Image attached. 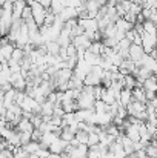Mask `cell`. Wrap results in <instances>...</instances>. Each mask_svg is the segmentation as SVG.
Here are the masks:
<instances>
[{
    "mask_svg": "<svg viewBox=\"0 0 157 158\" xmlns=\"http://www.w3.org/2000/svg\"><path fill=\"white\" fill-rule=\"evenodd\" d=\"M94 102H96V98H94L93 94H89V92L80 89V95H79L77 100H76V103H77V106H79V109H93Z\"/></svg>",
    "mask_w": 157,
    "mask_h": 158,
    "instance_id": "obj_1",
    "label": "cell"
},
{
    "mask_svg": "<svg viewBox=\"0 0 157 158\" xmlns=\"http://www.w3.org/2000/svg\"><path fill=\"white\" fill-rule=\"evenodd\" d=\"M89 64L83 60V58H80V60H77V63H76V66H74V69H72V75H76L77 78H80L82 81H83V78L86 77V74L89 72Z\"/></svg>",
    "mask_w": 157,
    "mask_h": 158,
    "instance_id": "obj_2",
    "label": "cell"
},
{
    "mask_svg": "<svg viewBox=\"0 0 157 158\" xmlns=\"http://www.w3.org/2000/svg\"><path fill=\"white\" fill-rule=\"evenodd\" d=\"M66 146H68V141L62 140L60 137H55V138L51 141V144H50L48 151H50V154H59V155H60L62 152H65Z\"/></svg>",
    "mask_w": 157,
    "mask_h": 158,
    "instance_id": "obj_3",
    "label": "cell"
},
{
    "mask_svg": "<svg viewBox=\"0 0 157 158\" xmlns=\"http://www.w3.org/2000/svg\"><path fill=\"white\" fill-rule=\"evenodd\" d=\"M143 54H145V51H143V48L140 45H134V43L129 45V48H128V58L133 60L134 63H137L143 57Z\"/></svg>",
    "mask_w": 157,
    "mask_h": 158,
    "instance_id": "obj_4",
    "label": "cell"
},
{
    "mask_svg": "<svg viewBox=\"0 0 157 158\" xmlns=\"http://www.w3.org/2000/svg\"><path fill=\"white\" fill-rule=\"evenodd\" d=\"M57 15L63 20V23H65V22H68V20H74V19H77V17H79V14H77V11H76V8H74V6H65V8H63Z\"/></svg>",
    "mask_w": 157,
    "mask_h": 158,
    "instance_id": "obj_5",
    "label": "cell"
},
{
    "mask_svg": "<svg viewBox=\"0 0 157 158\" xmlns=\"http://www.w3.org/2000/svg\"><path fill=\"white\" fill-rule=\"evenodd\" d=\"M71 43L76 46V49H79V48H82V49H88L89 45H91V40H89L85 34H82V35L72 37V39H71Z\"/></svg>",
    "mask_w": 157,
    "mask_h": 158,
    "instance_id": "obj_6",
    "label": "cell"
},
{
    "mask_svg": "<svg viewBox=\"0 0 157 158\" xmlns=\"http://www.w3.org/2000/svg\"><path fill=\"white\" fill-rule=\"evenodd\" d=\"M14 43H6L0 46V63H8V60L11 58V54L14 51Z\"/></svg>",
    "mask_w": 157,
    "mask_h": 158,
    "instance_id": "obj_7",
    "label": "cell"
},
{
    "mask_svg": "<svg viewBox=\"0 0 157 158\" xmlns=\"http://www.w3.org/2000/svg\"><path fill=\"white\" fill-rule=\"evenodd\" d=\"M133 100V94H131V89H126V88H122L120 89V94H119V103L122 106H126L131 103Z\"/></svg>",
    "mask_w": 157,
    "mask_h": 158,
    "instance_id": "obj_8",
    "label": "cell"
},
{
    "mask_svg": "<svg viewBox=\"0 0 157 158\" xmlns=\"http://www.w3.org/2000/svg\"><path fill=\"white\" fill-rule=\"evenodd\" d=\"M15 89H9V91H6L5 94H3V97H2V102H3V106L5 107H9L11 105H14V102H15Z\"/></svg>",
    "mask_w": 157,
    "mask_h": 158,
    "instance_id": "obj_9",
    "label": "cell"
},
{
    "mask_svg": "<svg viewBox=\"0 0 157 158\" xmlns=\"http://www.w3.org/2000/svg\"><path fill=\"white\" fill-rule=\"evenodd\" d=\"M142 89H143V91H150V92H156V89H157L156 74L143 80V83H142Z\"/></svg>",
    "mask_w": 157,
    "mask_h": 158,
    "instance_id": "obj_10",
    "label": "cell"
},
{
    "mask_svg": "<svg viewBox=\"0 0 157 158\" xmlns=\"http://www.w3.org/2000/svg\"><path fill=\"white\" fill-rule=\"evenodd\" d=\"M25 5H26L25 0H15V2L12 3V19H20Z\"/></svg>",
    "mask_w": 157,
    "mask_h": 158,
    "instance_id": "obj_11",
    "label": "cell"
},
{
    "mask_svg": "<svg viewBox=\"0 0 157 158\" xmlns=\"http://www.w3.org/2000/svg\"><path fill=\"white\" fill-rule=\"evenodd\" d=\"M15 127H17V131H20V132H29V134H31V132L34 131V126L31 124V121L26 120V118H23V117H22V120L17 123Z\"/></svg>",
    "mask_w": 157,
    "mask_h": 158,
    "instance_id": "obj_12",
    "label": "cell"
},
{
    "mask_svg": "<svg viewBox=\"0 0 157 158\" xmlns=\"http://www.w3.org/2000/svg\"><path fill=\"white\" fill-rule=\"evenodd\" d=\"M137 86V80H136V77L134 75H125L123 77V88H126V89H134Z\"/></svg>",
    "mask_w": 157,
    "mask_h": 158,
    "instance_id": "obj_13",
    "label": "cell"
},
{
    "mask_svg": "<svg viewBox=\"0 0 157 158\" xmlns=\"http://www.w3.org/2000/svg\"><path fill=\"white\" fill-rule=\"evenodd\" d=\"M52 109H54V105L45 100V102L40 105V115H42V117H46V115H50V117H51L52 115Z\"/></svg>",
    "mask_w": 157,
    "mask_h": 158,
    "instance_id": "obj_14",
    "label": "cell"
},
{
    "mask_svg": "<svg viewBox=\"0 0 157 158\" xmlns=\"http://www.w3.org/2000/svg\"><path fill=\"white\" fill-rule=\"evenodd\" d=\"M82 86H83V81L80 78H77L76 75H72L68 80V89H82Z\"/></svg>",
    "mask_w": 157,
    "mask_h": 158,
    "instance_id": "obj_15",
    "label": "cell"
},
{
    "mask_svg": "<svg viewBox=\"0 0 157 158\" xmlns=\"http://www.w3.org/2000/svg\"><path fill=\"white\" fill-rule=\"evenodd\" d=\"M45 48H46V54H51V55H57L59 49H60V45L57 42H46L45 43Z\"/></svg>",
    "mask_w": 157,
    "mask_h": 158,
    "instance_id": "obj_16",
    "label": "cell"
},
{
    "mask_svg": "<svg viewBox=\"0 0 157 158\" xmlns=\"http://www.w3.org/2000/svg\"><path fill=\"white\" fill-rule=\"evenodd\" d=\"M142 28H143L145 32H148V34H151V35H156V23H153V22H150V20H143Z\"/></svg>",
    "mask_w": 157,
    "mask_h": 158,
    "instance_id": "obj_17",
    "label": "cell"
},
{
    "mask_svg": "<svg viewBox=\"0 0 157 158\" xmlns=\"http://www.w3.org/2000/svg\"><path fill=\"white\" fill-rule=\"evenodd\" d=\"M102 49H103L102 42H91V45H89V48H88L89 52L96 54V55H100V54H102Z\"/></svg>",
    "mask_w": 157,
    "mask_h": 158,
    "instance_id": "obj_18",
    "label": "cell"
},
{
    "mask_svg": "<svg viewBox=\"0 0 157 158\" xmlns=\"http://www.w3.org/2000/svg\"><path fill=\"white\" fill-rule=\"evenodd\" d=\"M65 6L62 5V2L60 0H51V5H50V11H51L54 15H57L62 9H63Z\"/></svg>",
    "mask_w": 157,
    "mask_h": 158,
    "instance_id": "obj_19",
    "label": "cell"
},
{
    "mask_svg": "<svg viewBox=\"0 0 157 158\" xmlns=\"http://www.w3.org/2000/svg\"><path fill=\"white\" fill-rule=\"evenodd\" d=\"M22 148L31 155V154H34V152L39 149V141H33V140H31V141H28L26 144H23Z\"/></svg>",
    "mask_w": 157,
    "mask_h": 158,
    "instance_id": "obj_20",
    "label": "cell"
},
{
    "mask_svg": "<svg viewBox=\"0 0 157 158\" xmlns=\"http://www.w3.org/2000/svg\"><path fill=\"white\" fill-rule=\"evenodd\" d=\"M22 58H23V49H20V48H14V51H12V54H11V58H9V60H12V61H15V63H20Z\"/></svg>",
    "mask_w": 157,
    "mask_h": 158,
    "instance_id": "obj_21",
    "label": "cell"
},
{
    "mask_svg": "<svg viewBox=\"0 0 157 158\" xmlns=\"http://www.w3.org/2000/svg\"><path fill=\"white\" fill-rule=\"evenodd\" d=\"M74 138H76L80 144H86V141H88V134H86L85 131H77V132L74 134Z\"/></svg>",
    "mask_w": 157,
    "mask_h": 158,
    "instance_id": "obj_22",
    "label": "cell"
},
{
    "mask_svg": "<svg viewBox=\"0 0 157 158\" xmlns=\"http://www.w3.org/2000/svg\"><path fill=\"white\" fill-rule=\"evenodd\" d=\"M17 129V127H15ZM19 132V138H20V146H23V144H26L28 141H31V134L29 132H20V131H17Z\"/></svg>",
    "mask_w": 157,
    "mask_h": 158,
    "instance_id": "obj_23",
    "label": "cell"
},
{
    "mask_svg": "<svg viewBox=\"0 0 157 158\" xmlns=\"http://www.w3.org/2000/svg\"><path fill=\"white\" fill-rule=\"evenodd\" d=\"M97 143H99V135H97V134H94V132L88 134V141H86V146H88V148H91V146H94V144H97Z\"/></svg>",
    "mask_w": 157,
    "mask_h": 158,
    "instance_id": "obj_24",
    "label": "cell"
},
{
    "mask_svg": "<svg viewBox=\"0 0 157 158\" xmlns=\"http://www.w3.org/2000/svg\"><path fill=\"white\" fill-rule=\"evenodd\" d=\"M31 17H33L31 6H29V5H25V8H23V11H22V15H20V19L25 22V20H28V19H31Z\"/></svg>",
    "mask_w": 157,
    "mask_h": 158,
    "instance_id": "obj_25",
    "label": "cell"
},
{
    "mask_svg": "<svg viewBox=\"0 0 157 158\" xmlns=\"http://www.w3.org/2000/svg\"><path fill=\"white\" fill-rule=\"evenodd\" d=\"M60 138L69 143V141L74 138V134H72L71 131H68V129H63V131H62V134H60Z\"/></svg>",
    "mask_w": 157,
    "mask_h": 158,
    "instance_id": "obj_26",
    "label": "cell"
},
{
    "mask_svg": "<svg viewBox=\"0 0 157 158\" xmlns=\"http://www.w3.org/2000/svg\"><path fill=\"white\" fill-rule=\"evenodd\" d=\"M34 154L37 155V158H48L50 157V151H48V149H40V148H39Z\"/></svg>",
    "mask_w": 157,
    "mask_h": 158,
    "instance_id": "obj_27",
    "label": "cell"
},
{
    "mask_svg": "<svg viewBox=\"0 0 157 158\" xmlns=\"http://www.w3.org/2000/svg\"><path fill=\"white\" fill-rule=\"evenodd\" d=\"M40 135H42V132L34 127V131L31 132V140H33V141H39V140H40Z\"/></svg>",
    "mask_w": 157,
    "mask_h": 158,
    "instance_id": "obj_28",
    "label": "cell"
}]
</instances>
